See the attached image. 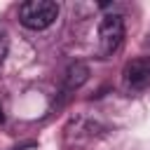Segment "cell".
I'll use <instances>...</instances> for the list:
<instances>
[{"label": "cell", "mask_w": 150, "mask_h": 150, "mask_svg": "<svg viewBox=\"0 0 150 150\" xmlns=\"http://www.w3.org/2000/svg\"><path fill=\"white\" fill-rule=\"evenodd\" d=\"M124 40V21L120 14H105L98 23V47H101V54L110 56L120 49Z\"/></svg>", "instance_id": "obj_2"}, {"label": "cell", "mask_w": 150, "mask_h": 150, "mask_svg": "<svg viewBox=\"0 0 150 150\" xmlns=\"http://www.w3.org/2000/svg\"><path fill=\"white\" fill-rule=\"evenodd\" d=\"M7 49H9V40H7V33L0 28V63L5 61V56H7Z\"/></svg>", "instance_id": "obj_5"}, {"label": "cell", "mask_w": 150, "mask_h": 150, "mask_svg": "<svg viewBox=\"0 0 150 150\" xmlns=\"http://www.w3.org/2000/svg\"><path fill=\"white\" fill-rule=\"evenodd\" d=\"M122 75L129 89H145L150 84V56H136L127 61Z\"/></svg>", "instance_id": "obj_3"}, {"label": "cell", "mask_w": 150, "mask_h": 150, "mask_svg": "<svg viewBox=\"0 0 150 150\" xmlns=\"http://www.w3.org/2000/svg\"><path fill=\"white\" fill-rule=\"evenodd\" d=\"M0 122H5V110H2V105H0Z\"/></svg>", "instance_id": "obj_6"}, {"label": "cell", "mask_w": 150, "mask_h": 150, "mask_svg": "<svg viewBox=\"0 0 150 150\" xmlns=\"http://www.w3.org/2000/svg\"><path fill=\"white\" fill-rule=\"evenodd\" d=\"M56 16H59V5L54 0H28L19 7V21L30 30L49 28L56 21Z\"/></svg>", "instance_id": "obj_1"}, {"label": "cell", "mask_w": 150, "mask_h": 150, "mask_svg": "<svg viewBox=\"0 0 150 150\" xmlns=\"http://www.w3.org/2000/svg\"><path fill=\"white\" fill-rule=\"evenodd\" d=\"M87 80H89V68H87L84 63L75 61V63L68 66V70H66V75H63V89H66V91H75V89H80Z\"/></svg>", "instance_id": "obj_4"}]
</instances>
